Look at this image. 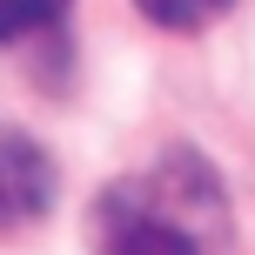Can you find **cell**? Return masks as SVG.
<instances>
[{
  "instance_id": "4",
  "label": "cell",
  "mask_w": 255,
  "mask_h": 255,
  "mask_svg": "<svg viewBox=\"0 0 255 255\" xmlns=\"http://www.w3.org/2000/svg\"><path fill=\"white\" fill-rule=\"evenodd\" d=\"M74 0H0V40H27V34H47V27L67 20Z\"/></svg>"
},
{
  "instance_id": "2",
  "label": "cell",
  "mask_w": 255,
  "mask_h": 255,
  "mask_svg": "<svg viewBox=\"0 0 255 255\" xmlns=\"http://www.w3.org/2000/svg\"><path fill=\"white\" fill-rule=\"evenodd\" d=\"M61 195V175H54V154L40 148L34 134L0 121V229H27L40 222Z\"/></svg>"
},
{
  "instance_id": "3",
  "label": "cell",
  "mask_w": 255,
  "mask_h": 255,
  "mask_svg": "<svg viewBox=\"0 0 255 255\" xmlns=\"http://www.w3.org/2000/svg\"><path fill=\"white\" fill-rule=\"evenodd\" d=\"M134 7L148 13L161 34H202V27H208V20H222L235 0H134Z\"/></svg>"
},
{
  "instance_id": "1",
  "label": "cell",
  "mask_w": 255,
  "mask_h": 255,
  "mask_svg": "<svg viewBox=\"0 0 255 255\" xmlns=\"http://www.w3.org/2000/svg\"><path fill=\"white\" fill-rule=\"evenodd\" d=\"M202 181H215L195 154H168L161 181L154 188H108L101 202V255H208L202 249V229H195V208H215L222 202H195L188 195L202 188Z\"/></svg>"
}]
</instances>
